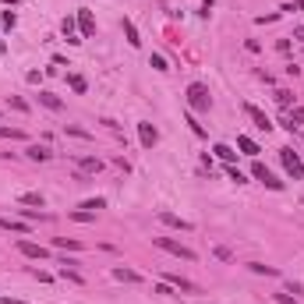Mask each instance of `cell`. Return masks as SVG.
Here are the masks:
<instances>
[{
    "mask_svg": "<svg viewBox=\"0 0 304 304\" xmlns=\"http://www.w3.org/2000/svg\"><path fill=\"white\" fill-rule=\"evenodd\" d=\"M251 273H265V276H280V269H273V265H262V262H248Z\"/></svg>",
    "mask_w": 304,
    "mask_h": 304,
    "instance_id": "d6986e66",
    "label": "cell"
},
{
    "mask_svg": "<svg viewBox=\"0 0 304 304\" xmlns=\"http://www.w3.org/2000/svg\"><path fill=\"white\" fill-rule=\"evenodd\" d=\"M244 113H248V117L255 121V128H262V131H269L273 128V121H269V113H262L255 103H244Z\"/></svg>",
    "mask_w": 304,
    "mask_h": 304,
    "instance_id": "5b68a950",
    "label": "cell"
},
{
    "mask_svg": "<svg viewBox=\"0 0 304 304\" xmlns=\"http://www.w3.org/2000/svg\"><path fill=\"white\" fill-rule=\"evenodd\" d=\"M251 173H255V177H258V180H262L265 187H273V191H280V187H283V180H276V177H273L269 170H265V163H258V159L251 163Z\"/></svg>",
    "mask_w": 304,
    "mask_h": 304,
    "instance_id": "277c9868",
    "label": "cell"
},
{
    "mask_svg": "<svg viewBox=\"0 0 304 304\" xmlns=\"http://www.w3.org/2000/svg\"><path fill=\"white\" fill-rule=\"evenodd\" d=\"M113 276H117V280H124V283H138V280H142L138 273H131V269H124V265H117V269H113Z\"/></svg>",
    "mask_w": 304,
    "mask_h": 304,
    "instance_id": "e0dca14e",
    "label": "cell"
},
{
    "mask_svg": "<svg viewBox=\"0 0 304 304\" xmlns=\"http://www.w3.org/2000/svg\"><path fill=\"white\" fill-rule=\"evenodd\" d=\"M156 248H163V251H170V255H177V258H184V262H195V258H198L187 244H180V241H173V237H156Z\"/></svg>",
    "mask_w": 304,
    "mask_h": 304,
    "instance_id": "7a4b0ae2",
    "label": "cell"
},
{
    "mask_svg": "<svg viewBox=\"0 0 304 304\" xmlns=\"http://www.w3.org/2000/svg\"><path fill=\"white\" fill-rule=\"evenodd\" d=\"M0 230H14V234H28V226H25V223H14V219H4V216H0Z\"/></svg>",
    "mask_w": 304,
    "mask_h": 304,
    "instance_id": "2e32d148",
    "label": "cell"
},
{
    "mask_svg": "<svg viewBox=\"0 0 304 304\" xmlns=\"http://www.w3.org/2000/svg\"><path fill=\"white\" fill-rule=\"evenodd\" d=\"M280 159H283V166H287V173L294 180H304V163H301V156L294 149H280Z\"/></svg>",
    "mask_w": 304,
    "mask_h": 304,
    "instance_id": "3957f363",
    "label": "cell"
},
{
    "mask_svg": "<svg viewBox=\"0 0 304 304\" xmlns=\"http://www.w3.org/2000/svg\"><path fill=\"white\" fill-rule=\"evenodd\" d=\"M276 301H280V304H297V301H294V297H287V294H276Z\"/></svg>",
    "mask_w": 304,
    "mask_h": 304,
    "instance_id": "e575fe53",
    "label": "cell"
},
{
    "mask_svg": "<svg viewBox=\"0 0 304 304\" xmlns=\"http://www.w3.org/2000/svg\"><path fill=\"white\" fill-rule=\"evenodd\" d=\"M67 85H71L74 92H78V96H82V92L89 89V85H85V78H82V74H67Z\"/></svg>",
    "mask_w": 304,
    "mask_h": 304,
    "instance_id": "44dd1931",
    "label": "cell"
},
{
    "mask_svg": "<svg viewBox=\"0 0 304 304\" xmlns=\"http://www.w3.org/2000/svg\"><path fill=\"white\" fill-rule=\"evenodd\" d=\"M0 138H21V131H14V128H0Z\"/></svg>",
    "mask_w": 304,
    "mask_h": 304,
    "instance_id": "4dcf8cb0",
    "label": "cell"
},
{
    "mask_svg": "<svg viewBox=\"0 0 304 304\" xmlns=\"http://www.w3.org/2000/svg\"><path fill=\"white\" fill-rule=\"evenodd\" d=\"M18 202H21V205H39V209H43V195H39V191H28V195H21Z\"/></svg>",
    "mask_w": 304,
    "mask_h": 304,
    "instance_id": "7402d4cb",
    "label": "cell"
},
{
    "mask_svg": "<svg viewBox=\"0 0 304 304\" xmlns=\"http://www.w3.org/2000/svg\"><path fill=\"white\" fill-rule=\"evenodd\" d=\"M64 35H67V43H82V32H78V21H74V18H64Z\"/></svg>",
    "mask_w": 304,
    "mask_h": 304,
    "instance_id": "30bf717a",
    "label": "cell"
},
{
    "mask_svg": "<svg viewBox=\"0 0 304 304\" xmlns=\"http://www.w3.org/2000/svg\"><path fill=\"white\" fill-rule=\"evenodd\" d=\"M39 103H43L46 110H64V103H60L53 92H39Z\"/></svg>",
    "mask_w": 304,
    "mask_h": 304,
    "instance_id": "9a60e30c",
    "label": "cell"
},
{
    "mask_svg": "<svg viewBox=\"0 0 304 304\" xmlns=\"http://www.w3.org/2000/svg\"><path fill=\"white\" fill-rule=\"evenodd\" d=\"M187 124H191V131H195V135H205V128H202V124H198L195 117H187Z\"/></svg>",
    "mask_w": 304,
    "mask_h": 304,
    "instance_id": "836d02e7",
    "label": "cell"
},
{
    "mask_svg": "<svg viewBox=\"0 0 304 304\" xmlns=\"http://www.w3.org/2000/svg\"><path fill=\"white\" fill-rule=\"evenodd\" d=\"M226 173H230V180H237V184H244V173H241L237 166H226Z\"/></svg>",
    "mask_w": 304,
    "mask_h": 304,
    "instance_id": "f1b7e54d",
    "label": "cell"
},
{
    "mask_svg": "<svg viewBox=\"0 0 304 304\" xmlns=\"http://www.w3.org/2000/svg\"><path fill=\"white\" fill-rule=\"evenodd\" d=\"M187 106H191L195 113H205V110L212 106V96H209V89H205L202 82H191V85H187Z\"/></svg>",
    "mask_w": 304,
    "mask_h": 304,
    "instance_id": "6da1fadb",
    "label": "cell"
},
{
    "mask_svg": "<svg viewBox=\"0 0 304 304\" xmlns=\"http://www.w3.org/2000/svg\"><path fill=\"white\" fill-rule=\"evenodd\" d=\"M78 163H82V170H85V173H99V170H103V163H99V159H78Z\"/></svg>",
    "mask_w": 304,
    "mask_h": 304,
    "instance_id": "cb8c5ba5",
    "label": "cell"
},
{
    "mask_svg": "<svg viewBox=\"0 0 304 304\" xmlns=\"http://www.w3.org/2000/svg\"><path fill=\"white\" fill-rule=\"evenodd\" d=\"M103 205H106V198H89V202H85L82 209H89V212H96V209H103Z\"/></svg>",
    "mask_w": 304,
    "mask_h": 304,
    "instance_id": "4316f807",
    "label": "cell"
},
{
    "mask_svg": "<svg viewBox=\"0 0 304 304\" xmlns=\"http://www.w3.org/2000/svg\"><path fill=\"white\" fill-rule=\"evenodd\" d=\"M74 21H78V32H82V39H89V35L96 32V18H92V11H89V7H82Z\"/></svg>",
    "mask_w": 304,
    "mask_h": 304,
    "instance_id": "52a82bcc",
    "label": "cell"
},
{
    "mask_svg": "<svg viewBox=\"0 0 304 304\" xmlns=\"http://www.w3.org/2000/svg\"><path fill=\"white\" fill-rule=\"evenodd\" d=\"M212 152H216V156H219V159H223V163H226V166H234V159H237V152H234V149H230V145H216V149H212Z\"/></svg>",
    "mask_w": 304,
    "mask_h": 304,
    "instance_id": "4fadbf2b",
    "label": "cell"
},
{
    "mask_svg": "<svg viewBox=\"0 0 304 304\" xmlns=\"http://www.w3.org/2000/svg\"><path fill=\"white\" fill-rule=\"evenodd\" d=\"M71 219H78V223H89V219H96V212H89V209H78V212H71Z\"/></svg>",
    "mask_w": 304,
    "mask_h": 304,
    "instance_id": "d4e9b609",
    "label": "cell"
},
{
    "mask_svg": "<svg viewBox=\"0 0 304 304\" xmlns=\"http://www.w3.org/2000/svg\"><path fill=\"white\" fill-rule=\"evenodd\" d=\"M166 283H170L173 290H184V294H195V283H191V280H184V276H173V273H166Z\"/></svg>",
    "mask_w": 304,
    "mask_h": 304,
    "instance_id": "9c48e42d",
    "label": "cell"
},
{
    "mask_svg": "<svg viewBox=\"0 0 304 304\" xmlns=\"http://www.w3.org/2000/svg\"><path fill=\"white\" fill-rule=\"evenodd\" d=\"M138 142H142L145 149H152V145L159 142V131L152 128V124H145V121H142V124H138Z\"/></svg>",
    "mask_w": 304,
    "mask_h": 304,
    "instance_id": "ba28073f",
    "label": "cell"
},
{
    "mask_svg": "<svg viewBox=\"0 0 304 304\" xmlns=\"http://www.w3.org/2000/svg\"><path fill=\"white\" fill-rule=\"evenodd\" d=\"M124 32H128V43H131V46H142L138 28H135V21H131V18H124Z\"/></svg>",
    "mask_w": 304,
    "mask_h": 304,
    "instance_id": "ac0fdd59",
    "label": "cell"
},
{
    "mask_svg": "<svg viewBox=\"0 0 304 304\" xmlns=\"http://www.w3.org/2000/svg\"><path fill=\"white\" fill-rule=\"evenodd\" d=\"M0 25H4V28H14V14H11V11H4V18H0Z\"/></svg>",
    "mask_w": 304,
    "mask_h": 304,
    "instance_id": "1f68e13d",
    "label": "cell"
},
{
    "mask_svg": "<svg viewBox=\"0 0 304 304\" xmlns=\"http://www.w3.org/2000/svg\"><path fill=\"white\" fill-rule=\"evenodd\" d=\"M25 152H28V159H35V163H46V159L53 156V152H50L46 145H28Z\"/></svg>",
    "mask_w": 304,
    "mask_h": 304,
    "instance_id": "7c38bea8",
    "label": "cell"
},
{
    "mask_svg": "<svg viewBox=\"0 0 304 304\" xmlns=\"http://www.w3.org/2000/svg\"><path fill=\"white\" fill-rule=\"evenodd\" d=\"M276 99H280V106H290V92H287V89H280Z\"/></svg>",
    "mask_w": 304,
    "mask_h": 304,
    "instance_id": "d6a6232c",
    "label": "cell"
},
{
    "mask_svg": "<svg viewBox=\"0 0 304 304\" xmlns=\"http://www.w3.org/2000/svg\"><path fill=\"white\" fill-rule=\"evenodd\" d=\"M237 145H241V152H248V156H258V145H255L248 135H241V138H237Z\"/></svg>",
    "mask_w": 304,
    "mask_h": 304,
    "instance_id": "ffe728a7",
    "label": "cell"
},
{
    "mask_svg": "<svg viewBox=\"0 0 304 304\" xmlns=\"http://www.w3.org/2000/svg\"><path fill=\"white\" fill-rule=\"evenodd\" d=\"M159 223L177 226V230H191V223H187V219H180V216H173V212H159Z\"/></svg>",
    "mask_w": 304,
    "mask_h": 304,
    "instance_id": "8fae6325",
    "label": "cell"
},
{
    "mask_svg": "<svg viewBox=\"0 0 304 304\" xmlns=\"http://www.w3.org/2000/svg\"><path fill=\"white\" fill-rule=\"evenodd\" d=\"M297 124H304V106H294V110H290V124H287V128L294 131Z\"/></svg>",
    "mask_w": 304,
    "mask_h": 304,
    "instance_id": "603a6c76",
    "label": "cell"
},
{
    "mask_svg": "<svg viewBox=\"0 0 304 304\" xmlns=\"http://www.w3.org/2000/svg\"><path fill=\"white\" fill-rule=\"evenodd\" d=\"M4 4H14V0H4Z\"/></svg>",
    "mask_w": 304,
    "mask_h": 304,
    "instance_id": "8d00e7d4",
    "label": "cell"
},
{
    "mask_svg": "<svg viewBox=\"0 0 304 304\" xmlns=\"http://www.w3.org/2000/svg\"><path fill=\"white\" fill-rule=\"evenodd\" d=\"M18 251H21L25 258H39V262L50 258V251H46L43 244H32V241H18Z\"/></svg>",
    "mask_w": 304,
    "mask_h": 304,
    "instance_id": "8992f818",
    "label": "cell"
},
{
    "mask_svg": "<svg viewBox=\"0 0 304 304\" xmlns=\"http://www.w3.org/2000/svg\"><path fill=\"white\" fill-rule=\"evenodd\" d=\"M53 248H60V251H78L82 244L74 241V237H53Z\"/></svg>",
    "mask_w": 304,
    "mask_h": 304,
    "instance_id": "5bb4252c",
    "label": "cell"
},
{
    "mask_svg": "<svg viewBox=\"0 0 304 304\" xmlns=\"http://www.w3.org/2000/svg\"><path fill=\"white\" fill-rule=\"evenodd\" d=\"M152 67H156V71H170V67H166V60H163L159 53H152Z\"/></svg>",
    "mask_w": 304,
    "mask_h": 304,
    "instance_id": "83f0119b",
    "label": "cell"
},
{
    "mask_svg": "<svg viewBox=\"0 0 304 304\" xmlns=\"http://www.w3.org/2000/svg\"><path fill=\"white\" fill-rule=\"evenodd\" d=\"M216 258H219V262H230L234 255H230V248H216Z\"/></svg>",
    "mask_w": 304,
    "mask_h": 304,
    "instance_id": "f546056e",
    "label": "cell"
},
{
    "mask_svg": "<svg viewBox=\"0 0 304 304\" xmlns=\"http://www.w3.org/2000/svg\"><path fill=\"white\" fill-rule=\"evenodd\" d=\"M0 304H25V301H14V297H0Z\"/></svg>",
    "mask_w": 304,
    "mask_h": 304,
    "instance_id": "d590c367",
    "label": "cell"
},
{
    "mask_svg": "<svg viewBox=\"0 0 304 304\" xmlns=\"http://www.w3.org/2000/svg\"><path fill=\"white\" fill-rule=\"evenodd\" d=\"M11 106H14V110H18V113H28V103H25V99H21V96H11Z\"/></svg>",
    "mask_w": 304,
    "mask_h": 304,
    "instance_id": "484cf974",
    "label": "cell"
}]
</instances>
